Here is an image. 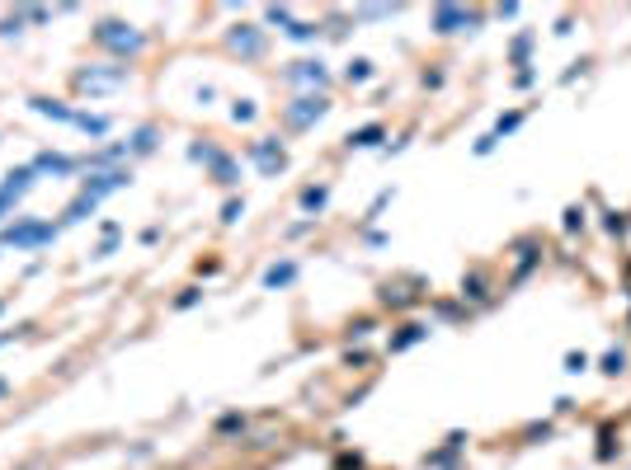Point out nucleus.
<instances>
[{
    "instance_id": "obj_1",
    "label": "nucleus",
    "mask_w": 631,
    "mask_h": 470,
    "mask_svg": "<svg viewBox=\"0 0 631 470\" xmlns=\"http://www.w3.org/2000/svg\"><path fill=\"white\" fill-rule=\"evenodd\" d=\"M99 42L118 47V52H137V47H142V38H137V33H123V24H104L99 28Z\"/></svg>"
},
{
    "instance_id": "obj_2",
    "label": "nucleus",
    "mask_w": 631,
    "mask_h": 470,
    "mask_svg": "<svg viewBox=\"0 0 631 470\" xmlns=\"http://www.w3.org/2000/svg\"><path fill=\"white\" fill-rule=\"evenodd\" d=\"M325 113V104L320 99H302V108H292V122H311V118Z\"/></svg>"
},
{
    "instance_id": "obj_3",
    "label": "nucleus",
    "mask_w": 631,
    "mask_h": 470,
    "mask_svg": "<svg viewBox=\"0 0 631 470\" xmlns=\"http://www.w3.org/2000/svg\"><path fill=\"white\" fill-rule=\"evenodd\" d=\"M292 277V263H283V268H269V287H278V282H288Z\"/></svg>"
},
{
    "instance_id": "obj_4",
    "label": "nucleus",
    "mask_w": 631,
    "mask_h": 470,
    "mask_svg": "<svg viewBox=\"0 0 631 470\" xmlns=\"http://www.w3.org/2000/svg\"><path fill=\"white\" fill-rule=\"evenodd\" d=\"M236 47H245V52H259V38H255V33H236Z\"/></svg>"
},
{
    "instance_id": "obj_5",
    "label": "nucleus",
    "mask_w": 631,
    "mask_h": 470,
    "mask_svg": "<svg viewBox=\"0 0 631 470\" xmlns=\"http://www.w3.org/2000/svg\"><path fill=\"white\" fill-rule=\"evenodd\" d=\"M372 142H377V127H368V132H358L354 137V146H372Z\"/></svg>"
}]
</instances>
